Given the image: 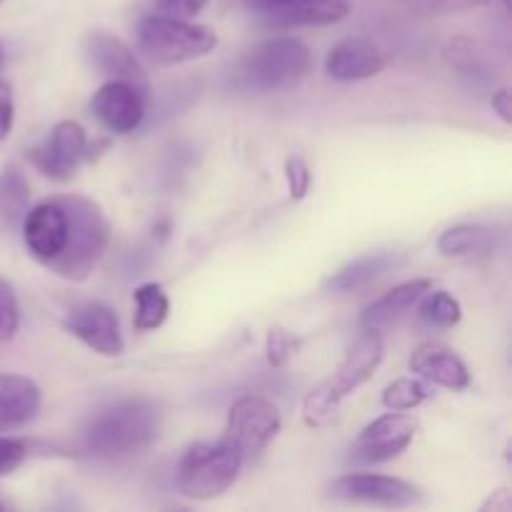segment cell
<instances>
[{
  "label": "cell",
  "instance_id": "5bb4252c",
  "mask_svg": "<svg viewBox=\"0 0 512 512\" xmlns=\"http://www.w3.org/2000/svg\"><path fill=\"white\" fill-rule=\"evenodd\" d=\"M145 105L148 100L123 80H108L90 100V110L100 120V125L115 135H128L138 130L145 118Z\"/></svg>",
  "mask_w": 512,
  "mask_h": 512
},
{
  "label": "cell",
  "instance_id": "4dcf8cb0",
  "mask_svg": "<svg viewBox=\"0 0 512 512\" xmlns=\"http://www.w3.org/2000/svg\"><path fill=\"white\" fill-rule=\"evenodd\" d=\"M208 5V0H155V8L158 13L170 15V18H195L200 10Z\"/></svg>",
  "mask_w": 512,
  "mask_h": 512
},
{
  "label": "cell",
  "instance_id": "d6986e66",
  "mask_svg": "<svg viewBox=\"0 0 512 512\" xmlns=\"http://www.w3.org/2000/svg\"><path fill=\"white\" fill-rule=\"evenodd\" d=\"M403 263V255L400 253H375V255H363V258L353 260L345 268H340L333 278L328 280V290L333 293H358V290L368 288L375 280H380L383 275L393 273L398 265Z\"/></svg>",
  "mask_w": 512,
  "mask_h": 512
},
{
  "label": "cell",
  "instance_id": "cb8c5ba5",
  "mask_svg": "<svg viewBox=\"0 0 512 512\" xmlns=\"http://www.w3.org/2000/svg\"><path fill=\"white\" fill-rule=\"evenodd\" d=\"M418 303L420 320H423L425 325H430V328L450 330L460 323V318H463V305H460V300L453 298L448 290H428Z\"/></svg>",
  "mask_w": 512,
  "mask_h": 512
},
{
  "label": "cell",
  "instance_id": "1f68e13d",
  "mask_svg": "<svg viewBox=\"0 0 512 512\" xmlns=\"http://www.w3.org/2000/svg\"><path fill=\"white\" fill-rule=\"evenodd\" d=\"M15 120V105H13V88L0 78V143L10 135Z\"/></svg>",
  "mask_w": 512,
  "mask_h": 512
},
{
  "label": "cell",
  "instance_id": "30bf717a",
  "mask_svg": "<svg viewBox=\"0 0 512 512\" xmlns=\"http://www.w3.org/2000/svg\"><path fill=\"white\" fill-rule=\"evenodd\" d=\"M63 328L65 333L105 358H118L125 350L118 315L103 303H80L70 308L63 318Z\"/></svg>",
  "mask_w": 512,
  "mask_h": 512
},
{
  "label": "cell",
  "instance_id": "603a6c76",
  "mask_svg": "<svg viewBox=\"0 0 512 512\" xmlns=\"http://www.w3.org/2000/svg\"><path fill=\"white\" fill-rule=\"evenodd\" d=\"M135 328L148 333V330H158L160 325L168 320L170 313V300L165 295L163 285L158 283H145L135 288Z\"/></svg>",
  "mask_w": 512,
  "mask_h": 512
},
{
  "label": "cell",
  "instance_id": "277c9868",
  "mask_svg": "<svg viewBox=\"0 0 512 512\" xmlns=\"http://www.w3.org/2000/svg\"><path fill=\"white\" fill-rule=\"evenodd\" d=\"M313 68V53L298 38H273L253 50L238 70L240 83L255 93H280L303 83Z\"/></svg>",
  "mask_w": 512,
  "mask_h": 512
},
{
  "label": "cell",
  "instance_id": "f1b7e54d",
  "mask_svg": "<svg viewBox=\"0 0 512 512\" xmlns=\"http://www.w3.org/2000/svg\"><path fill=\"white\" fill-rule=\"evenodd\" d=\"M25 458H28V445L23 440L0 435V478L15 473Z\"/></svg>",
  "mask_w": 512,
  "mask_h": 512
},
{
  "label": "cell",
  "instance_id": "ffe728a7",
  "mask_svg": "<svg viewBox=\"0 0 512 512\" xmlns=\"http://www.w3.org/2000/svg\"><path fill=\"white\" fill-rule=\"evenodd\" d=\"M428 290H433V280L430 278H415L403 285H395L390 293L380 295L375 303H370L368 308H365L363 325L365 328H383V325L403 318Z\"/></svg>",
  "mask_w": 512,
  "mask_h": 512
},
{
  "label": "cell",
  "instance_id": "83f0119b",
  "mask_svg": "<svg viewBox=\"0 0 512 512\" xmlns=\"http://www.w3.org/2000/svg\"><path fill=\"white\" fill-rule=\"evenodd\" d=\"M285 178H288V190L293 200H303L310 193L313 185V173H310L308 163L300 155H290L285 160Z\"/></svg>",
  "mask_w": 512,
  "mask_h": 512
},
{
  "label": "cell",
  "instance_id": "7402d4cb",
  "mask_svg": "<svg viewBox=\"0 0 512 512\" xmlns=\"http://www.w3.org/2000/svg\"><path fill=\"white\" fill-rule=\"evenodd\" d=\"M30 208V185L18 165L0 170V220L15 225Z\"/></svg>",
  "mask_w": 512,
  "mask_h": 512
},
{
  "label": "cell",
  "instance_id": "52a82bcc",
  "mask_svg": "<svg viewBox=\"0 0 512 512\" xmlns=\"http://www.w3.org/2000/svg\"><path fill=\"white\" fill-rule=\"evenodd\" d=\"M280 428H283V418H280L278 405L260 395H243L230 408L228 425L220 440L233 445L240 458L248 463L278 438Z\"/></svg>",
  "mask_w": 512,
  "mask_h": 512
},
{
  "label": "cell",
  "instance_id": "2e32d148",
  "mask_svg": "<svg viewBox=\"0 0 512 512\" xmlns=\"http://www.w3.org/2000/svg\"><path fill=\"white\" fill-rule=\"evenodd\" d=\"M388 65L383 50L365 38H348L340 40L325 58V70L333 80L340 83H355V80H368L383 73Z\"/></svg>",
  "mask_w": 512,
  "mask_h": 512
},
{
  "label": "cell",
  "instance_id": "8d00e7d4",
  "mask_svg": "<svg viewBox=\"0 0 512 512\" xmlns=\"http://www.w3.org/2000/svg\"><path fill=\"white\" fill-rule=\"evenodd\" d=\"M0 3H3V0H0Z\"/></svg>",
  "mask_w": 512,
  "mask_h": 512
},
{
  "label": "cell",
  "instance_id": "9a60e30c",
  "mask_svg": "<svg viewBox=\"0 0 512 512\" xmlns=\"http://www.w3.org/2000/svg\"><path fill=\"white\" fill-rule=\"evenodd\" d=\"M88 58L95 70L108 75L110 80H123V83L133 85L145 100H150L148 75L123 40L108 33H93L88 38Z\"/></svg>",
  "mask_w": 512,
  "mask_h": 512
},
{
  "label": "cell",
  "instance_id": "f546056e",
  "mask_svg": "<svg viewBox=\"0 0 512 512\" xmlns=\"http://www.w3.org/2000/svg\"><path fill=\"white\" fill-rule=\"evenodd\" d=\"M415 10H423V13L443 15V13H458V10H470L480 8V5H488L490 0H408Z\"/></svg>",
  "mask_w": 512,
  "mask_h": 512
},
{
  "label": "cell",
  "instance_id": "4316f807",
  "mask_svg": "<svg viewBox=\"0 0 512 512\" xmlns=\"http://www.w3.org/2000/svg\"><path fill=\"white\" fill-rule=\"evenodd\" d=\"M20 328V308L15 298L13 285L0 278V343H8L18 335Z\"/></svg>",
  "mask_w": 512,
  "mask_h": 512
},
{
  "label": "cell",
  "instance_id": "484cf974",
  "mask_svg": "<svg viewBox=\"0 0 512 512\" xmlns=\"http://www.w3.org/2000/svg\"><path fill=\"white\" fill-rule=\"evenodd\" d=\"M298 348L300 340L290 330L280 328V325L270 328L268 335H265V358H268L270 368H285L290 358L298 353Z\"/></svg>",
  "mask_w": 512,
  "mask_h": 512
},
{
  "label": "cell",
  "instance_id": "44dd1931",
  "mask_svg": "<svg viewBox=\"0 0 512 512\" xmlns=\"http://www.w3.org/2000/svg\"><path fill=\"white\" fill-rule=\"evenodd\" d=\"M438 250L448 258H478L493 250V235L483 225H455L440 233Z\"/></svg>",
  "mask_w": 512,
  "mask_h": 512
},
{
  "label": "cell",
  "instance_id": "3957f363",
  "mask_svg": "<svg viewBox=\"0 0 512 512\" xmlns=\"http://www.w3.org/2000/svg\"><path fill=\"white\" fill-rule=\"evenodd\" d=\"M385 355V340L378 328H368V333L355 340L343 363L338 365L330 378H325L303 403V420L310 428H323L333 420L335 410L340 408L348 395H353L360 385L368 383L380 368Z\"/></svg>",
  "mask_w": 512,
  "mask_h": 512
},
{
  "label": "cell",
  "instance_id": "8992f818",
  "mask_svg": "<svg viewBox=\"0 0 512 512\" xmlns=\"http://www.w3.org/2000/svg\"><path fill=\"white\" fill-rule=\"evenodd\" d=\"M245 460L225 440L188 448L175 470V485L190 500H213L228 493L238 480Z\"/></svg>",
  "mask_w": 512,
  "mask_h": 512
},
{
  "label": "cell",
  "instance_id": "7a4b0ae2",
  "mask_svg": "<svg viewBox=\"0 0 512 512\" xmlns=\"http://www.w3.org/2000/svg\"><path fill=\"white\" fill-rule=\"evenodd\" d=\"M65 210V248L48 270L73 283H83L98 268L110 243V223L100 205L85 195H58Z\"/></svg>",
  "mask_w": 512,
  "mask_h": 512
},
{
  "label": "cell",
  "instance_id": "836d02e7",
  "mask_svg": "<svg viewBox=\"0 0 512 512\" xmlns=\"http://www.w3.org/2000/svg\"><path fill=\"white\" fill-rule=\"evenodd\" d=\"M480 510H483V512H488V510L508 512L510 510V493H508V490H498V493H495L493 498H490L488 503H485Z\"/></svg>",
  "mask_w": 512,
  "mask_h": 512
},
{
  "label": "cell",
  "instance_id": "ac0fdd59",
  "mask_svg": "<svg viewBox=\"0 0 512 512\" xmlns=\"http://www.w3.org/2000/svg\"><path fill=\"white\" fill-rule=\"evenodd\" d=\"M40 410V388L25 375L0 373V430L30 423Z\"/></svg>",
  "mask_w": 512,
  "mask_h": 512
},
{
  "label": "cell",
  "instance_id": "d4e9b609",
  "mask_svg": "<svg viewBox=\"0 0 512 512\" xmlns=\"http://www.w3.org/2000/svg\"><path fill=\"white\" fill-rule=\"evenodd\" d=\"M433 398V390L430 383L418 378H400L395 383H390L383 393V405L388 410H415L425 403V400Z\"/></svg>",
  "mask_w": 512,
  "mask_h": 512
},
{
  "label": "cell",
  "instance_id": "ba28073f",
  "mask_svg": "<svg viewBox=\"0 0 512 512\" xmlns=\"http://www.w3.org/2000/svg\"><path fill=\"white\" fill-rule=\"evenodd\" d=\"M330 495L335 500L355 505H373V508H413L423 503V493L413 483L393 475L375 473H350L330 485Z\"/></svg>",
  "mask_w": 512,
  "mask_h": 512
},
{
  "label": "cell",
  "instance_id": "7c38bea8",
  "mask_svg": "<svg viewBox=\"0 0 512 512\" xmlns=\"http://www.w3.org/2000/svg\"><path fill=\"white\" fill-rule=\"evenodd\" d=\"M88 155V135L75 120H60L45 145L30 150V163L53 180H70Z\"/></svg>",
  "mask_w": 512,
  "mask_h": 512
},
{
  "label": "cell",
  "instance_id": "6da1fadb",
  "mask_svg": "<svg viewBox=\"0 0 512 512\" xmlns=\"http://www.w3.org/2000/svg\"><path fill=\"white\" fill-rule=\"evenodd\" d=\"M160 433V410L150 400L135 398L100 410L83 428V450L100 460H123L143 453Z\"/></svg>",
  "mask_w": 512,
  "mask_h": 512
},
{
  "label": "cell",
  "instance_id": "d590c367",
  "mask_svg": "<svg viewBox=\"0 0 512 512\" xmlns=\"http://www.w3.org/2000/svg\"><path fill=\"white\" fill-rule=\"evenodd\" d=\"M0 510H3V503H0Z\"/></svg>",
  "mask_w": 512,
  "mask_h": 512
},
{
  "label": "cell",
  "instance_id": "9c48e42d",
  "mask_svg": "<svg viewBox=\"0 0 512 512\" xmlns=\"http://www.w3.org/2000/svg\"><path fill=\"white\" fill-rule=\"evenodd\" d=\"M415 430H418V423L410 415L393 410V413L373 420L358 435L353 445V460L360 465L390 463L408 450L415 438Z\"/></svg>",
  "mask_w": 512,
  "mask_h": 512
},
{
  "label": "cell",
  "instance_id": "4fadbf2b",
  "mask_svg": "<svg viewBox=\"0 0 512 512\" xmlns=\"http://www.w3.org/2000/svg\"><path fill=\"white\" fill-rule=\"evenodd\" d=\"M23 223V240L28 245L30 255L40 265L50 268L58 260L65 248V235H68V223H65V210L58 198L43 200V203L28 208Z\"/></svg>",
  "mask_w": 512,
  "mask_h": 512
},
{
  "label": "cell",
  "instance_id": "d6a6232c",
  "mask_svg": "<svg viewBox=\"0 0 512 512\" xmlns=\"http://www.w3.org/2000/svg\"><path fill=\"white\" fill-rule=\"evenodd\" d=\"M490 105H493V110L498 113V118L503 120V123H510L512 120V95L508 88H500L498 93H493Z\"/></svg>",
  "mask_w": 512,
  "mask_h": 512
},
{
  "label": "cell",
  "instance_id": "e575fe53",
  "mask_svg": "<svg viewBox=\"0 0 512 512\" xmlns=\"http://www.w3.org/2000/svg\"><path fill=\"white\" fill-rule=\"evenodd\" d=\"M3 63H5V50L3 45H0V68H3Z\"/></svg>",
  "mask_w": 512,
  "mask_h": 512
},
{
  "label": "cell",
  "instance_id": "5b68a950",
  "mask_svg": "<svg viewBox=\"0 0 512 512\" xmlns=\"http://www.w3.org/2000/svg\"><path fill=\"white\" fill-rule=\"evenodd\" d=\"M138 48L160 65H178L198 60L213 53L218 45V35L208 25L190 23L185 18H170V15L155 13L145 15L138 23Z\"/></svg>",
  "mask_w": 512,
  "mask_h": 512
},
{
  "label": "cell",
  "instance_id": "8fae6325",
  "mask_svg": "<svg viewBox=\"0 0 512 512\" xmlns=\"http://www.w3.org/2000/svg\"><path fill=\"white\" fill-rule=\"evenodd\" d=\"M245 8L278 28L333 25L348 18V0H243Z\"/></svg>",
  "mask_w": 512,
  "mask_h": 512
},
{
  "label": "cell",
  "instance_id": "e0dca14e",
  "mask_svg": "<svg viewBox=\"0 0 512 512\" xmlns=\"http://www.w3.org/2000/svg\"><path fill=\"white\" fill-rule=\"evenodd\" d=\"M410 370L425 383L445 390H465L470 385L468 365L440 343L418 345L410 355Z\"/></svg>",
  "mask_w": 512,
  "mask_h": 512
}]
</instances>
